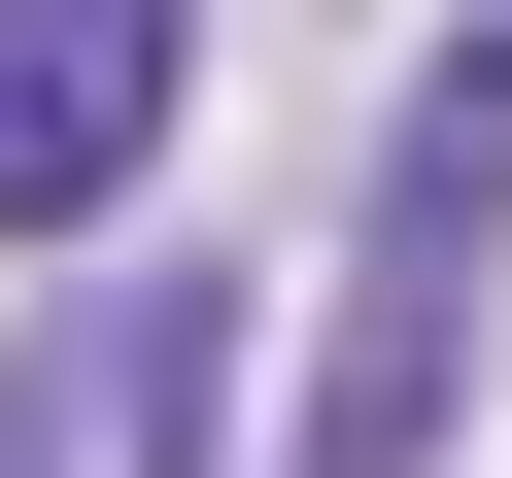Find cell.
<instances>
[{
    "instance_id": "obj_1",
    "label": "cell",
    "mask_w": 512,
    "mask_h": 478,
    "mask_svg": "<svg viewBox=\"0 0 512 478\" xmlns=\"http://www.w3.org/2000/svg\"><path fill=\"white\" fill-rule=\"evenodd\" d=\"M478 239H512V0L376 103V239H342V376L274 478H444V342H478Z\"/></svg>"
},
{
    "instance_id": "obj_2",
    "label": "cell",
    "mask_w": 512,
    "mask_h": 478,
    "mask_svg": "<svg viewBox=\"0 0 512 478\" xmlns=\"http://www.w3.org/2000/svg\"><path fill=\"white\" fill-rule=\"evenodd\" d=\"M205 103V0H0V239H103Z\"/></svg>"
},
{
    "instance_id": "obj_3",
    "label": "cell",
    "mask_w": 512,
    "mask_h": 478,
    "mask_svg": "<svg viewBox=\"0 0 512 478\" xmlns=\"http://www.w3.org/2000/svg\"><path fill=\"white\" fill-rule=\"evenodd\" d=\"M0 478H69V376H0Z\"/></svg>"
}]
</instances>
